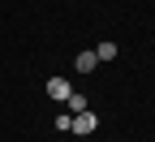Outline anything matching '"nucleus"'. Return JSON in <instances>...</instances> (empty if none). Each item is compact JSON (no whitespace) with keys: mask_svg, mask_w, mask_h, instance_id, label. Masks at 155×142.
Returning a JSON list of instances; mask_svg holds the SVG:
<instances>
[{"mask_svg":"<svg viewBox=\"0 0 155 142\" xmlns=\"http://www.w3.org/2000/svg\"><path fill=\"white\" fill-rule=\"evenodd\" d=\"M78 73H95V65H99V60H95V52H78Z\"/></svg>","mask_w":155,"mask_h":142,"instance_id":"20e7f679","label":"nucleus"},{"mask_svg":"<svg viewBox=\"0 0 155 142\" xmlns=\"http://www.w3.org/2000/svg\"><path fill=\"white\" fill-rule=\"evenodd\" d=\"M56 129L69 134V129H73V116H69V112H61V116H56Z\"/></svg>","mask_w":155,"mask_h":142,"instance_id":"423d86ee","label":"nucleus"},{"mask_svg":"<svg viewBox=\"0 0 155 142\" xmlns=\"http://www.w3.org/2000/svg\"><path fill=\"white\" fill-rule=\"evenodd\" d=\"M65 108H69V116H78V112H86V95H82V91H73V95L65 99Z\"/></svg>","mask_w":155,"mask_h":142,"instance_id":"39448f33","label":"nucleus"},{"mask_svg":"<svg viewBox=\"0 0 155 142\" xmlns=\"http://www.w3.org/2000/svg\"><path fill=\"white\" fill-rule=\"evenodd\" d=\"M95 60H116V43L112 39H99L95 43Z\"/></svg>","mask_w":155,"mask_h":142,"instance_id":"7ed1b4c3","label":"nucleus"},{"mask_svg":"<svg viewBox=\"0 0 155 142\" xmlns=\"http://www.w3.org/2000/svg\"><path fill=\"white\" fill-rule=\"evenodd\" d=\"M95 129H99V116H95L91 108H86V112H78V116H73V134H95Z\"/></svg>","mask_w":155,"mask_h":142,"instance_id":"f03ea898","label":"nucleus"},{"mask_svg":"<svg viewBox=\"0 0 155 142\" xmlns=\"http://www.w3.org/2000/svg\"><path fill=\"white\" fill-rule=\"evenodd\" d=\"M73 95V86H69V78L61 73V78H48V99H56V104H65V99Z\"/></svg>","mask_w":155,"mask_h":142,"instance_id":"f257e3e1","label":"nucleus"}]
</instances>
